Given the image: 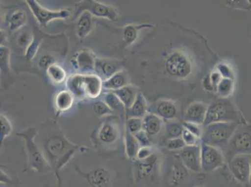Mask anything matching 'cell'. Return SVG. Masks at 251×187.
<instances>
[{
    "instance_id": "50",
    "label": "cell",
    "mask_w": 251,
    "mask_h": 187,
    "mask_svg": "<svg viewBox=\"0 0 251 187\" xmlns=\"http://www.w3.org/2000/svg\"><path fill=\"white\" fill-rule=\"evenodd\" d=\"M203 187V186H198V187Z\"/></svg>"
},
{
    "instance_id": "7",
    "label": "cell",
    "mask_w": 251,
    "mask_h": 187,
    "mask_svg": "<svg viewBox=\"0 0 251 187\" xmlns=\"http://www.w3.org/2000/svg\"><path fill=\"white\" fill-rule=\"evenodd\" d=\"M36 134L37 133L35 129L29 128L20 132L17 135L22 137L26 141L31 167L39 172H47L50 170V166L49 162L43 156L42 151L36 144L35 138Z\"/></svg>"
},
{
    "instance_id": "41",
    "label": "cell",
    "mask_w": 251,
    "mask_h": 187,
    "mask_svg": "<svg viewBox=\"0 0 251 187\" xmlns=\"http://www.w3.org/2000/svg\"><path fill=\"white\" fill-rule=\"evenodd\" d=\"M217 70L220 73L223 78L234 80V72L232 68L227 64L220 63L217 66Z\"/></svg>"
},
{
    "instance_id": "3",
    "label": "cell",
    "mask_w": 251,
    "mask_h": 187,
    "mask_svg": "<svg viewBox=\"0 0 251 187\" xmlns=\"http://www.w3.org/2000/svg\"><path fill=\"white\" fill-rule=\"evenodd\" d=\"M216 122L244 123L246 120L231 100L220 98L208 106L203 127Z\"/></svg>"
},
{
    "instance_id": "37",
    "label": "cell",
    "mask_w": 251,
    "mask_h": 187,
    "mask_svg": "<svg viewBox=\"0 0 251 187\" xmlns=\"http://www.w3.org/2000/svg\"><path fill=\"white\" fill-rule=\"evenodd\" d=\"M186 146V143L181 138L168 139L166 143L167 149L172 152L179 151Z\"/></svg>"
},
{
    "instance_id": "36",
    "label": "cell",
    "mask_w": 251,
    "mask_h": 187,
    "mask_svg": "<svg viewBox=\"0 0 251 187\" xmlns=\"http://www.w3.org/2000/svg\"><path fill=\"white\" fill-rule=\"evenodd\" d=\"M126 129L134 135L143 130V118L130 117L127 118Z\"/></svg>"
},
{
    "instance_id": "20",
    "label": "cell",
    "mask_w": 251,
    "mask_h": 187,
    "mask_svg": "<svg viewBox=\"0 0 251 187\" xmlns=\"http://www.w3.org/2000/svg\"><path fill=\"white\" fill-rule=\"evenodd\" d=\"M117 95L121 102L125 107V113H126L135 101L139 93V89L133 85H127L120 90L111 91Z\"/></svg>"
},
{
    "instance_id": "12",
    "label": "cell",
    "mask_w": 251,
    "mask_h": 187,
    "mask_svg": "<svg viewBox=\"0 0 251 187\" xmlns=\"http://www.w3.org/2000/svg\"><path fill=\"white\" fill-rule=\"evenodd\" d=\"M230 173L242 186H248L251 169V156L238 155L227 162Z\"/></svg>"
},
{
    "instance_id": "39",
    "label": "cell",
    "mask_w": 251,
    "mask_h": 187,
    "mask_svg": "<svg viewBox=\"0 0 251 187\" xmlns=\"http://www.w3.org/2000/svg\"><path fill=\"white\" fill-rule=\"evenodd\" d=\"M12 132V124L6 116L1 115V138L3 141L4 138L8 137Z\"/></svg>"
},
{
    "instance_id": "22",
    "label": "cell",
    "mask_w": 251,
    "mask_h": 187,
    "mask_svg": "<svg viewBox=\"0 0 251 187\" xmlns=\"http://www.w3.org/2000/svg\"><path fill=\"white\" fill-rule=\"evenodd\" d=\"M163 126L164 120L153 114L148 113L143 118V130L150 137L158 135Z\"/></svg>"
},
{
    "instance_id": "46",
    "label": "cell",
    "mask_w": 251,
    "mask_h": 187,
    "mask_svg": "<svg viewBox=\"0 0 251 187\" xmlns=\"http://www.w3.org/2000/svg\"><path fill=\"white\" fill-rule=\"evenodd\" d=\"M56 63L54 62V58L50 54H45L40 58L39 60L38 66L39 67L42 69L47 70L50 66L52 64Z\"/></svg>"
},
{
    "instance_id": "15",
    "label": "cell",
    "mask_w": 251,
    "mask_h": 187,
    "mask_svg": "<svg viewBox=\"0 0 251 187\" xmlns=\"http://www.w3.org/2000/svg\"><path fill=\"white\" fill-rule=\"evenodd\" d=\"M125 63L121 59L108 58H97L95 64V71L102 79L105 80L113 76L116 73L121 71ZM103 81V80H102Z\"/></svg>"
},
{
    "instance_id": "45",
    "label": "cell",
    "mask_w": 251,
    "mask_h": 187,
    "mask_svg": "<svg viewBox=\"0 0 251 187\" xmlns=\"http://www.w3.org/2000/svg\"><path fill=\"white\" fill-rule=\"evenodd\" d=\"M133 136L135 137L136 140H138L139 144L140 145L141 147H149V146H152L150 137L148 136L147 132L143 131V130L134 134Z\"/></svg>"
},
{
    "instance_id": "5",
    "label": "cell",
    "mask_w": 251,
    "mask_h": 187,
    "mask_svg": "<svg viewBox=\"0 0 251 187\" xmlns=\"http://www.w3.org/2000/svg\"><path fill=\"white\" fill-rule=\"evenodd\" d=\"M239 124L236 122H216L203 127L201 142L218 147L223 151Z\"/></svg>"
},
{
    "instance_id": "16",
    "label": "cell",
    "mask_w": 251,
    "mask_h": 187,
    "mask_svg": "<svg viewBox=\"0 0 251 187\" xmlns=\"http://www.w3.org/2000/svg\"><path fill=\"white\" fill-rule=\"evenodd\" d=\"M97 57L88 49H83L77 52L71 60V65L81 74H89L95 71V64Z\"/></svg>"
},
{
    "instance_id": "38",
    "label": "cell",
    "mask_w": 251,
    "mask_h": 187,
    "mask_svg": "<svg viewBox=\"0 0 251 187\" xmlns=\"http://www.w3.org/2000/svg\"><path fill=\"white\" fill-rule=\"evenodd\" d=\"M0 56H1V69L6 72L10 68V50L5 46L1 45L0 48Z\"/></svg>"
},
{
    "instance_id": "1",
    "label": "cell",
    "mask_w": 251,
    "mask_h": 187,
    "mask_svg": "<svg viewBox=\"0 0 251 187\" xmlns=\"http://www.w3.org/2000/svg\"><path fill=\"white\" fill-rule=\"evenodd\" d=\"M102 83L103 81L97 74L77 73L68 77L66 86L77 99H95L101 94Z\"/></svg>"
},
{
    "instance_id": "27",
    "label": "cell",
    "mask_w": 251,
    "mask_h": 187,
    "mask_svg": "<svg viewBox=\"0 0 251 187\" xmlns=\"http://www.w3.org/2000/svg\"><path fill=\"white\" fill-rule=\"evenodd\" d=\"M93 27L92 15L88 12L82 13L77 18L76 24L77 36L81 40L87 37Z\"/></svg>"
},
{
    "instance_id": "19",
    "label": "cell",
    "mask_w": 251,
    "mask_h": 187,
    "mask_svg": "<svg viewBox=\"0 0 251 187\" xmlns=\"http://www.w3.org/2000/svg\"><path fill=\"white\" fill-rule=\"evenodd\" d=\"M207 108L208 105L204 102H193L189 105L185 112L184 122L203 125L206 118Z\"/></svg>"
},
{
    "instance_id": "26",
    "label": "cell",
    "mask_w": 251,
    "mask_h": 187,
    "mask_svg": "<svg viewBox=\"0 0 251 187\" xmlns=\"http://www.w3.org/2000/svg\"><path fill=\"white\" fill-rule=\"evenodd\" d=\"M75 96L70 91L63 90L56 94L54 106L58 113H65L70 110L74 104Z\"/></svg>"
},
{
    "instance_id": "35",
    "label": "cell",
    "mask_w": 251,
    "mask_h": 187,
    "mask_svg": "<svg viewBox=\"0 0 251 187\" xmlns=\"http://www.w3.org/2000/svg\"><path fill=\"white\" fill-rule=\"evenodd\" d=\"M93 109H94L95 113L99 116V117H104L106 116H111L113 111L109 108L108 105L102 101V100H99V101H96L93 104Z\"/></svg>"
},
{
    "instance_id": "33",
    "label": "cell",
    "mask_w": 251,
    "mask_h": 187,
    "mask_svg": "<svg viewBox=\"0 0 251 187\" xmlns=\"http://www.w3.org/2000/svg\"><path fill=\"white\" fill-rule=\"evenodd\" d=\"M184 130L183 124L175 119L169 120L166 124V133L168 139L181 138Z\"/></svg>"
},
{
    "instance_id": "24",
    "label": "cell",
    "mask_w": 251,
    "mask_h": 187,
    "mask_svg": "<svg viewBox=\"0 0 251 187\" xmlns=\"http://www.w3.org/2000/svg\"><path fill=\"white\" fill-rule=\"evenodd\" d=\"M28 20L26 11L23 10H16L9 14L6 18L9 30L15 33L26 25Z\"/></svg>"
},
{
    "instance_id": "40",
    "label": "cell",
    "mask_w": 251,
    "mask_h": 187,
    "mask_svg": "<svg viewBox=\"0 0 251 187\" xmlns=\"http://www.w3.org/2000/svg\"><path fill=\"white\" fill-rule=\"evenodd\" d=\"M33 38V33L31 35V34L28 33V32H23V33L20 34L17 38L18 45L20 47L24 49L25 51L27 47L30 45Z\"/></svg>"
},
{
    "instance_id": "29",
    "label": "cell",
    "mask_w": 251,
    "mask_h": 187,
    "mask_svg": "<svg viewBox=\"0 0 251 187\" xmlns=\"http://www.w3.org/2000/svg\"><path fill=\"white\" fill-rule=\"evenodd\" d=\"M48 77L52 83L56 84H61L67 81V75L65 70L58 64H52L46 70Z\"/></svg>"
},
{
    "instance_id": "2",
    "label": "cell",
    "mask_w": 251,
    "mask_h": 187,
    "mask_svg": "<svg viewBox=\"0 0 251 187\" xmlns=\"http://www.w3.org/2000/svg\"><path fill=\"white\" fill-rule=\"evenodd\" d=\"M44 148L48 157L57 168L61 167L64 163L77 149V145L73 144L61 131L50 134L46 140Z\"/></svg>"
},
{
    "instance_id": "31",
    "label": "cell",
    "mask_w": 251,
    "mask_h": 187,
    "mask_svg": "<svg viewBox=\"0 0 251 187\" xmlns=\"http://www.w3.org/2000/svg\"><path fill=\"white\" fill-rule=\"evenodd\" d=\"M43 40V37L40 35V34L35 33V32H33V40L29 47H27L26 51H25V56L27 60L31 61L35 58L40 46L42 45Z\"/></svg>"
},
{
    "instance_id": "4",
    "label": "cell",
    "mask_w": 251,
    "mask_h": 187,
    "mask_svg": "<svg viewBox=\"0 0 251 187\" xmlns=\"http://www.w3.org/2000/svg\"><path fill=\"white\" fill-rule=\"evenodd\" d=\"M223 152L227 162L238 155L251 156V124L246 122L237 125Z\"/></svg>"
},
{
    "instance_id": "6",
    "label": "cell",
    "mask_w": 251,
    "mask_h": 187,
    "mask_svg": "<svg viewBox=\"0 0 251 187\" xmlns=\"http://www.w3.org/2000/svg\"><path fill=\"white\" fill-rule=\"evenodd\" d=\"M90 13L96 17L105 18L115 22L118 19V11L113 6L100 3L95 0H83L75 4L73 19H77L84 12Z\"/></svg>"
},
{
    "instance_id": "44",
    "label": "cell",
    "mask_w": 251,
    "mask_h": 187,
    "mask_svg": "<svg viewBox=\"0 0 251 187\" xmlns=\"http://www.w3.org/2000/svg\"><path fill=\"white\" fill-rule=\"evenodd\" d=\"M183 126L185 129L191 132V133L193 134L194 135H195L197 138L200 139H201L203 133V128H204V127L202 128L203 125L194 124V123L191 122H184L183 123Z\"/></svg>"
},
{
    "instance_id": "14",
    "label": "cell",
    "mask_w": 251,
    "mask_h": 187,
    "mask_svg": "<svg viewBox=\"0 0 251 187\" xmlns=\"http://www.w3.org/2000/svg\"><path fill=\"white\" fill-rule=\"evenodd\" d=\"M177 152V157L187 170L194 173H200L201 171V144L186 145Z\"/></svg>"
},
{
    "instance_id": "28",
    "label": "cell",
    "mask_w": 251,
    "mask_h": 187,
    "mask_svg": "<svg viewBox=\"0 0 251 187\" xmlns=\"http://www.w3.org/2000/svg\"><path fill=\"white\" fill-rule=\"evenodd\" d=\"M151 24H129L125 26L123 31V40L127 45L133 44L138 37L139 31L141 29L145 28H151Z\"/></svg>"
},
{
    "instance_id": "11",
    "label": "cell",
    "mask_w": 251,
    "mask_h": 187,
    "mask_svg": "<svg viewBox=\"0 0 251 187\" xmlns=\"http://www.w3.org/2000/svg\"><path fill=\"white\" fill-rule=\"evenodd\" d=\"M222 150L201 142V166L205 173L214 172L222 167L225 163Z\"/></svg>"
},
{
    "instance_id": "18",
    "label": "cell",
    "mask_w": 251,
    "mask_h": 187,
    "mask_svg": "<svg viewBox=\"0 0 251 187\" xmlns=\"http://www.w3.org/2000/svg\"><path fill=\"white\" fill-rule=\"evenodd\" d=\"M83 174L91 187H109L113 180L111 172L107 168L100 166Z\"/></svg>"
},
{
    "instance_id": "21",
    "label": "cell",
    "mask_w": 251,
    "mask_h": 187,
    "mask_svg": "<svg viewBox=\"0 0 251 187\" xmlns=\"http://www.w3.org/2000/svg\"><path fill=\"white\" fill-rule=\"evenodd\" d=\"M129 81L128 73L126 70H122L116 73L109 79L103 81L102 88L106 91H116L129 85Z\"/></svg>"
},
{
    "instance_id": "47",
    "label": "cell",
    "mask_w": 251,
    "mask_h": 187,
    "mask_svg": "<svg viewBox=\"0 0 251 187\" xmlns=\"http://www.w3.org/2000/svg\"><path fill=\"white\" fill-rule=\"evenodd\" d=\"M210 79H211V83L213 84L214 90L216 91L217 86L218 84L220 83L221 80L222 79L223 77H221V74L218 70H215L211 73V75H209Z\"/></svg>"
},
{
    "instance_id": "13",
    "label": "cell",
    "mask_w": 251,
    "mask_h": 187,
    "mask_svg": "<svg viewBox=\"0 0 251 187\" xmlns=\"http://www.w3.org/2000/svg\"><path fill=\"white\" fill-rule=\"evenodd\" d=\"M158 156L156 153L143 161H136V179L139 183H147L155 179L158 169Z\"/></svg>"
},
{
    "instance_id": "43",
    "label": "cell",
    "mask_w": 251,
    "mask_h": 187,
    "mask_svg": "<svg viewBox=\"0 0 251 187\" xmlns=\"http://www.w3.org/2000/svg\"><path fill=\"white\" fill-rule=\"evenodd\" d=\"M156 150L152 146L149 147H141L137 154L136 161H143V160L149 158L156 153Z\"/></svg>"
},
{
    "instance_id": "48",
    "label": "cell",
    "mask_w": 251,
    "mask_h": 187,
    "mask_svg": "<svg viewBox=\"0 0 251 187\" xmlns=\"http://www.w3.org/2000/svg\"><path fill=\"white\" fill-rule=\"evenodd\" d=\"M203 85H204V88H206L207 91H213L214 90L209 76H207L206 77H205L204 82H203Z\"/></svg>"
},
{
    "instance_id": "8",
    "label": "cell",
    "mask_w": 251,
    "mask_h": 187,
    "mask_svg": "<svg viewBox=\"0 0 251 187\" xmlns=\"http://www.w3.org/2000/svg\"><path fill=\"white\" fill-rule=\"evenodd\" d=\"M120 127L118 118L108 116L103 117L95 133V138L101 145H113L120 138Z\"/></svg>"
},
{
    "instance_id": "49",
    "label": "cell",
    "mask_w": 251,
    "mask_h": 187,
    "mask_svg": "<svg viewBox=\"0 0 251 187\" xmlns=\"http://www.w3.org/2000/svg\"><path fill=\"white\" fill-rule=\"evenodd\" d=\"M248 187H251V169L250 181H249V184H248Z\"/></svg>"
},
{
    "instance_id": "42",
    "label": "cell",
    "mask_w": 251,
    "mask_h": 187,
    "mask_svg": "<svg viewBox=\"0 0 251 187\" xmlns=\"http://www.w3.org/2000/svg\"><path fill=\"white\" fill-rule=\"evenodd\" d=\"M181 138L187 146L199 145L198 142H199L200 139L185 129L184 127L183 131H182Z\"/></svg>"
},
{
    "instance_id": "10",
    "label": "cell",
    "mask_w": 251,
    "mask_h": 187,
    "mask_svg": "<svg viewBox=\"0 0 251 187\" xmlns=\"http://www.w3.org/2000/svg\"><path fill=\"white\" fill-rule=\"evenodd\" d=\"M166 72L176 78L184 79L192 71V64L186 54L181 51L171 53L164 63Z\"/></svg>"
},
{
    "instance_id": "9",
    "label": "cell",
    "mask_w": 251,
    "mask_h": 187,
    "mask_svg": "<svg viewBox=\"0 0 251 187\" xmlns=\"http://www.w3.org/2000/svg\"><path fill=\"white\" fill-rule=\"evenodd\" d=\"M29 8L35 17L36 21L41 26L46 27L54 20H66L72 15L69 8L61 9L59 10H50L43 7L35 0L25 1Z\"/></svg>"
},
{
    "instance_id": "32",
    "label": "cell",
    "mask_w": 251,
    "mask_h": 187,
    "mask_svg": "<svg viewBox=\"0 0 251 187\" xmlns=\"http://www.w3.org/2000/svg\"><path fill=\"white\" fill-rule=\"evenodd\" d=\"M102 101L108 105L109 108L113 111H125L122 102L117 95L111 91H107L102 94Z\"/></svg>"
},
{
    "instance_id": "23",
    "label": "cell",
    "mask_w": 251,
    "mask_h": 187,
    "mask_svg": "<svg viewBox=\"0 0 251 187\" xmlns=\"http://www.w3.org/2000/svg\"><path fill=\"white\" fill-rule=\"evenodd\" d=\"M178 161L179 159L177 157L176 162H173L169 171L168 183L172 187L179 186L186 178L187 169L181 163L179 164Z\"/></svg>"
},
{
    "instance_id": "30",
    "label": "cell",
    "mask_w": 251,
    "mask_h": 187,
    "mask_svg": "<svg viewBox=\"0 0 251 187\" xmlns=\"http://www.w3.org/2000/svg\"><path fill=\"white\" fill-rule=\"evenodd\" d=\"M126 152L127 156L131 160H136L137 154L141 146L133 134L128 130L126 131L125 136Z\"/></svg>"
},
{
    "instance_id": "34",
    "label": "cell",
    "mask_w": 251,
    "mask_h": 187,
    "mask_svg": "<svg viewBox=\"0 0 251 187\" xmlns=\"http://www.w3.org/2000/svg\"><path fill=\"white\" fill-rule=\"evenodd\" d=\"M234 87V80L222 78L217 86L216 93L221 98H227L232 93Z\"/></svg>"
},
{
    "instance_id": "25",
    "label": "cell",
    "mask_w": 251,
    "mask_h": 187,
    "mask_svg": "<svg viewBox=\"0 0 251 187\" xmlns=\"http://www.w3.org/2000/svg\"><path fill=\"white\" fill-rule=\"evenodd\" d=\"M148 106L145 97L141 93L137 95L135 101L126 113V118H143L148 113Z\"/></svg>"
},
{
    "instance_id": "17",
    "label": "cell",
    "mask_w": 251,
    "mask_h": 187,
    "mask_svg": "<svg viewBox=\"0 0 251 187\" xmlns=\"http://www.w3.org/2000/svg\"><path fill=\"white\" fill-rule=\"evenodd\" d=\"M148 113L153 114L164 120H174L177 115V108L175 102L171 100L161 99L148 106Z\"/></svg>"
}]
</instances>
